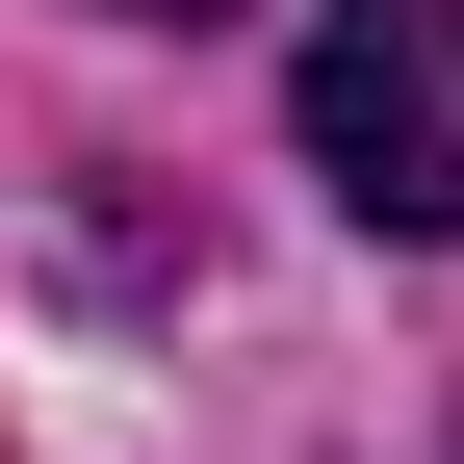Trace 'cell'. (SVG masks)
Segmentation results:
<instances>
[{
	"mask_svg": "<svg viewBox=\"0 0 464 464\" xmlns=\"http://www.w3.org/2000/svg\"><path fill=\"white\" fill-rule=\"evenodd\" d=\"M310 181L362 232H464V0H310Z\"/></svg>",
	"mask_w": 464,
	"mask_h": 464,
	"instance_id": "1",
	"label": "cell"
},
{
	"mask_svg": "<svg viewBox=\"0 0 464 464\" xmlns=\"http://www.w3.org/2000/svg\"><path fill=\"white\" fill-rule=\"evenodd\" d=\"M130 26H207V0H130Z\"/></svg>",
	"mask_w": 464,
	"mask_h": 464,
	"instance_id": "2",
	"label": "cell"
}]
</instances>
